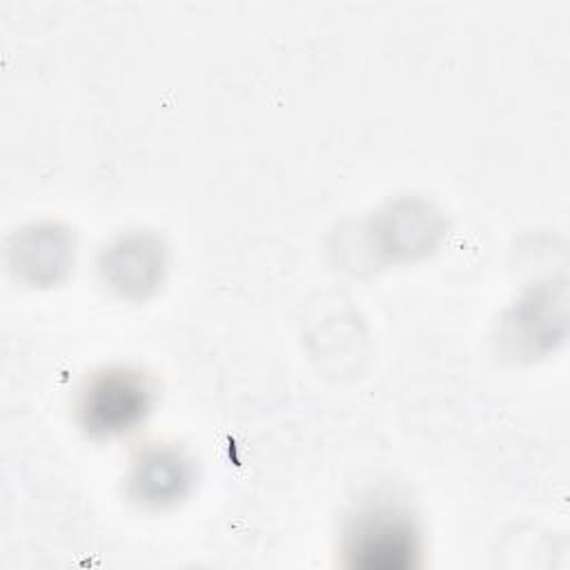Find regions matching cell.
<instances>
[{"instance_id":"3957f363","label":"cell","mask_w":570,"mask_h":570,"mask_svg":"<svg viewBox=\"0 0 570 570\" xmlns=\"http://www.w3.org/2000/svg\"><path fill=\"white\" fill-rule=\"evenodd\" d=\"M196 485L191 456L174 443L140 448L129 465L127 497L145 510H169L183 503Z\"/></svg>"},{"instance_id":"5b68a950","label":"cell","mask_w":570,"mask_h":570,"mask_svg":"<svg viewBox=\"0 0 570 570\" xmlns=\"http://www.w3.org/2000/svg\"><path fill=\"white\" fill-rule=\"evenodd\" d=\"M11 267L33 285L56 283L73 265V234L58 223L20 229L9 247Z\"/></svg>"},{"instance_id":"7a4b0ae2","label":"cell","mask_w":570,"mask_h":570,"mask_svg":"<svg viewBox=\"0 0 570 570\" xmlns=\"http://www.w3.org/2000/svg\"><path fill=\"white\" fill-rule=\"evenodd\" d=\"M156 387L131 365H109L94 372L78 392L76 419L82 432L105 441L134 432L151 412Z\"/></svg>"},{"instance_id":"6da1fadb","label":"cell","mask_w":570,"mask_h":570,"mask_svg":"<svg viewBox=\"0 0 570 570\" xmlns=\"http://www.w3.org/2000/svg\"><path fill=\"white\" fill-rule=\"evenodd\" d=\"M345 566L407 570L419 566L421 525L410 503L390 492L363 499L347 514L341 543Z\"/></svg>"},{"instance_id":"277c9868","label":"cell","mask_w":570,"mask_h":570,"mask_svg":"<svg viewBox=\"0 0 570 570\" xmlns=\"http://www.w3.org/2000/svg\"><path fill=\"white\" fill-rule=\"evenodd\" d=\"M102 283L122 298H147L167 272V247L149 232H129L114 238L100 254Z\"/></svg>"}]
</instances>
